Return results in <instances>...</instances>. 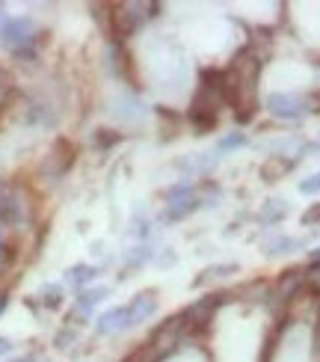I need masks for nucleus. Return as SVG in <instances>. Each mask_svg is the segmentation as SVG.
<instances>
[{"instance_id":"f257e3e1","label":"nucleus","mask_w":320,"mask_h":362,"mask_svg":"<svg viewBox=\"0 0 320 362\" xmlns=\"http://www.w3.org/2000/svg\"><path fill=\"white\" fill-rule=\"evenodd\" d=\"M33 36H36V27L30 18H12V15L0 12V42H4L9 51L30 48Z\"/></svg>"},{"instance_id":"f03ea898","label":"nucleus","mask_w":320,"mask_h":362,"mask_svg":"<svg viewBox=\"0 0 320 362\" xmlns=\"http://www.w3.org/2000/svg\"><path fill=\"white\" fill-rule=\"evenodd\" d=\"M267 110L279 119H302L306 116V104H302L297 95H288V93H273L267 98Z\"/></svg>"},{"instance_id":"7ed1b4c3","label":"nucleus","mask_w":320,"mask_h":362,"mask_svg":"<svg viewBox=\"0 0 320 362\" xmlns=\"http://www.w3.org/2000/svg\"><path fill=\"white\" fill-rule=\"evenodd\" d=\"M128 327H134V324H131L128 306H116V309H110V312H104L101 318H98V324H95V329H98L101 336L122 333V329H128Z\"/></svg>"},{"instance_id":"20e7f679","label":"nucleus","mask_w":320,"mask_h":362,"mask_svg":"<svg viewBox=\"0 0 320 362\" xmlns=\"http://www.w3.org/2000/svg\"><path fill=\"white\" fill-rule=\"evenodd\" d=\"M128 312H131V324H140V321L151 318V315L158 312V297H155V291L136 294L131 303H128Z\"/></svg>"},{"instance_id":"39448f33","label":"nucleus","mask_w":320,"mask_h":362,"mask_svg":"<svg viewBox=\"0 0 320 362\" xmlns=\"http://www.w3.org/2000/svg\"><path fill=\"white\" fill-rule=\"evenodd\" d=\"M71 160H74L71 146H69L66 140H59V143H57V148L51 152V158H48V163H45V173L54 175V178H59V175H63V173L71 167Z\"/></svg>"},{"instance_id":"423d86ee","label":"nucleus","mask_w":320,"mask_h":362,"mask_svg":"<svg viewBox=\"0 0 320 362\" xmlns=\"http://www.w3.org/2000/svg\"><path fill=\"white\" fill-rule=\"evenodd\" d=\"M98 276V267H93V264H74L71 270H69V274H66V282L69 285H74V288H86V285L89 282H93Z\"/></svg>"},{"instance_id":"0eeeda50","label":"nucleus","mask_w":320,"mask_h":362,"mask_svg":"<svg viewBox=\"0 0 320 362\" xmlns=\"http://www.w3.org/2000/svg\"><path fill=\"white\" fill-rule=\"evenodd\" d=\"M300 247H302V240L279 235V238H270V240H267L264 252H267V255H288V252H294V250H300Z\"/></svg>"},{"instance_id":"6e6552de","label":"nucleus","mask_w":320,"mask_h":362,"mask_svg":"<svg viewBox=\"0 0 320 362\" xmlns=\"http://www.w3.org/2000/svg\"><path fill=\"white\" fill-rule=\"evenodd\" d=\"M107 294H110V288H83L81 297H78V312L81 315H89Z\"/></svg>"},{"instance_id":"1a4fd4ad","label":"nucleus","mask_w":320,"mask_h":362,"mask_svg":"<svg viewBox=\"0 0 320 362\" xmlns=\"http://www.w3.org/2000/svg\"><path fill=\"white\" fill-rule=\"evenodd\" d=\"M288 214V205H285V199H267L264 202V208H261V223H276V220H282Z\"/></svg>"},{"instance_id":"9d476101","label":"nucleus","mask_w":320,"mask_h":362,"mask_svg":"<svg viewBox=\"0 0 320 362\" xmlns=\"http://www.w3.org/2000/svg\"><path fill=\"white\" fill-rule=\"evenodd\" d=\"M39 297H42V306H48V309H59V306H63V285H54V282L42 285Z\"/></svg>"},{"instance_id":"9b49d317","label":"nucleus","mask_w":320,"mask_h":362,"mask_svg":"<svg viewBox=\"0 0 320 362\" xmlns=\"http://www.w3.org/2000/svg\"><path fill=\"white\" fill-rule=\"evenodd\" d=\"M240 146H247V134L232 131V134H225V137L217 143V152H235V148H240Z\"/></svg>"},{"instance_id":"f8f14e48","label":"nucleus","mask_w":320,"mask_h":362,"mask_svg":"<svg viewBox=\"0 0 320 362\" xmlns=\"http://www.w3.org/2000/svg\"><path fill=\"white\" fill-rule=\"evenodd\" d=\"M148 259H151V250H148V247H134V250L125 255V262H128V264H134V267L146 264Z\"/></svg>"},{"instance_id":"ddd939ff","label":"nucleus","mask_w":320,"mask_h":362,"mask_svg":"<svg viewBox=\"0 0 320 362\" xmlns=\"http://www.w3.org/2000/svg\"><path fill=\"white\" fill-rule=\"evenodd\" d=\"M225 274H232V267H225V264L208 267V270H205V276H199V279H196V285H205V282H213V279H223Z\"/></svg>"},{"instance_id":"4468645a","label":"nucleus","mask_w":320,"mask_h":362,"mask_svg":"<svg viewBox=\"0 0 320 362\" xmlns=\"http://www.w3.org/2000/svg\"><path fill=\"white\" fill-rule=\"evenodd\" d=\"M300 193L317 196V193H320V173H317V175H309V178H302V181H300Z\"/></svg>"},{"instance_id":"2eb2a0df","label":"nucleus","mask_w":320,"mask_h":362,"mask_svg":"<svg viewBox=\"0 0 320 362\" xmlns=\"http://www.w3.org/2000/svg\"><path fill=\"white\" fill-rule=\"evenodd\" d=\"M320 220V205H314L312 211H306V214H302V223L306 226H312V223H317Z\"/></svg>"},{"instance_id":"dca6fc26","label":"nucleus","mask_w":320,"mask_h":362,"mask_svg":"<svg viewBox=\"0 0 320 362\" xmlns=\"http://www.w3.org/2000/svg\"><path fill=\"white\" fill-rule=\"evenodd\" d=\"M12 351V344H9V339H0V356H6Z\"/></svg>"},{"instance_id":"f3484780","label":"nucleus","mask_w":320,"mask_h":362,"mask_svg":"<svg viewBox=\"0 0 320 362\" xmlns=\"http://www.w3.org/2000/svg\"><path fill=\"white\" fill-rule=\"evenodd\" d=\"M12 362H39L36 356H21V359H12Z\"/></svg>"}]
</instances>
